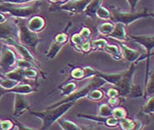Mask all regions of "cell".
Here are the masks:
<instances>
[{"instance_id": "d6a6232c", "label": "cell", "mask_w": 154, "mask_h": 130, "mask_svg": "<svg viewBox=\"0 0 154 130\" xmlns=\"http://www.w3.org/2000/svg\"><path fill=\"white\" fill-rule=\"evenodd\" d=\"M108 43L107 40L105 38L101 39H96L91 41V46H92V50H103L104 47Z\"/></svg>"}, {"instance_id": "4fadbf2b", "label": "cell", "mask_w": 154, "mask_h": 130, "mask_svg": "<svg viewBox=\"0 0 154 130\" xmlns=\"http://www.w3.org/2000/svg\"><path fill=\"white\" fill-rule=\"evenodd\" d=\"M130 38L135 42L141 45L148 55H153L154 50V34H144V35H129Z\"/></svg>"}, {"instance_id": "30bf717a", "label": "cell", "mask_w": 154, "mask_h": 130, "mask_svg": "<svg viewBox=\"0 0 154 130\" xmlns=\"http://www.w3.org/2000/svg\"><path fill=\"white\" fill-rule=\"evenodd\" d=\"M30 102L26 95L14 94V107H13V116L17 118L27 111L30 110Z\"/></svg>"}, {"instance_id": "83f0119b", "label": "cell", "mask_w": 154, "mask_h": 130, "mask_svg": "<svg viewBox=\"0 0 154 130\" xmlns=\"http://www.w3.org/2000/svg\"><path fill=\"white\" fill-rule=\"evenodd\" d=\"M114 26H115V23L113 21H107V22H105L103 24H100L97 27V30L102 36L107 37L111 33V31L113 30Z\"/></svg>"}, {"instance_id": "e575fe53", "label": "cell", "mask_w": 154, "mask_h": 130, "mask_svg": "<svg viewBox=\"0 0 154 130\" xmlns=\"http://www.w3.org/2000/svg\"><path fill=\"white\" fill-rule=\"evenodd\" d=\"M70 41L72 43V46L77 50V49H78L80 47V45L85 41V40L82 38V36L80 35V33H74L71 36L70 38Z\"/></svg>"}, {"instance_id": "ba28073f", "label": "cell", "mask_w": 154, "mask_h": 130, "mask_svg": "<svg viewBox=\"0 0 154 130\" xmlns=\"http://www.w3.org/2000/svg\"><path fill=\"white\" fill-rule=\"evenodd\" d=\"M91 0H69L67 2L53 5L50 8V12H69L71 14L84 13L86 6Z\"/></svg>"}, {"instance_id": "d4e9b609", "label": "cell", "mask_w": 154, "mask_h": 130, "mask_svg": "<svg viewBox=\"0 0 154 130\" xmlns=\"http://www.w3.org/2000/svg\"><path fill=\"white\" fill-rule=\"evenodd\" d=\"M140 112L145 115L149 116L152 118L153 114H154V96L153 95H151L146 99V103L141 107Z\"/></svg>"}, {"instance_id": "7c38bea8", "label": "cell", "mask_w": 154, "mask_h": 130, "mask_svg": "<svg viewBox=\"0 0 154 130\" xmlns=\"http://www.w3.org/2000/svg\"><path fill=\"white\" fill-rule=\"evenodd\" d=\"M119 46L121 50V54H122V58L125 59L127 62H128L129 63H138L139 62L142 61L143 59H146L148 54H144L141 55L140 52L137 50H134L132 48H129L128 46H127L125 43L119 41Z\"/></svg>"}, {"instance_id": "74e56055", "label": "cell", "mask_w": 154, "mask_h": 130, "mask_svg": "<svg viewBox=\"0 0 154 130\" xmlns=\"http://www.w3.org/2000/svg\"><path fill=\"white\" fill-rule=\"evenodd\" d=\"M77 51H80L83 53H90L92 50V46H91V41H85L80 47L77 49Z\"/></svg>"}, {"instance_id": "9c48e42d", "label": "cell", "mask_w": 154, "mask_h": 130, "mask_svg": "<svg viewBox=\"0 0 154 130\" xmlns=\"http://www.w3.org/2000/svg\"><path fill=\"white\" fill-rule=\"evenodd\" d=\"M17 54L15 50L7 44H3L1 47V56H0V69L3 73L15 68L17 62Z\"/></svg>"}, {"instance_id": "6da1fadb", "label": "cell", "mask_w": 154, "mask_h": 130, "mask_svg": "<svg viewBox=\"0 0 154 130\" xmlns=\"http://www.w3.org/2000/svg\"><path fill=\"white\" fill-rule=\"evenodd\" d=\"M74 102H68L62 104H59L52 108H47L44 111L41 112H36V111H30V115L36 116L42 121V126L41 127L42 130H48L51 127V125L57 122V120L63 117L68 111L74 106Z\"/></svg>"}, {"instance_id": "d6986e66", "label": "cell", "mask_w": 154, "mask_h": 130, "mask_svg": "<svg viewBox=\"0 0 154 130\" xmlns=\"http://www.w3.org/2000/svg\"><path fill=\"white\" fill-rule=\"evenodd\" d=\"M3 75H5L8 78L16 80L19 83H26L28 81V79L24 76L23 70L20 68H17V67L13 68L12 70H10L7 72H4Z\"/></svg>"}, {"instance_id": "7402d4cb", "label": "cell", "mask_w": 154, "mask_h": 130, "mask_svg": "<svg viewBox=\"0 0 154 130\" xmlns=\"http://www.w3.org/2000/svg\"><path fill=\"white\" fill-rule=\"evenodd\" d=\"M77 87H78V84H77L75 81H68L64 83L59 87V90L61 91V96H68L72 95V92H74L77 90Z\"/></svg>"}, {"instance_id": "e0dca14e", "label": "cell", "mask_w": 154, "mask_h": 130, "mask_svg": "<svg viewBox=\"0 0 154 130\" xmlns=\"http://www.w3.org/2000/svg\"><path fill=\"white\" fill-rule=\"evenodd\" d=\"M37 92V89L33 87L31 84L27 83H20L16 85L14 88L9 90V94H21V95H30Z\"/></svg>"}, {"instance_id": "277c9868", "label": "cell", "mask_w": 154, "mask_h": 130, "mask_svg": "<svg viewBox=\"0 0 154 130\" xmlns=\"http://www.w3.org/2000/svg\"><path fill=\"white\" fill-rule=\"evenodd\" d=\"M111 13V20L115 23H122L126 27L129 24L137 21L141 18H148V17H153L154 14L152 11L148 10L147 8H144L141 12L137 11H122L119 8H111L110 9Z\"/></svg>"}, {"instance_id": "bcb514c9", "label": "cell", "mask_w": 154, "mask_h": 130, "mask_svg": "<svg viewBox=\"0 0 154 130\" xmlns=\"http://www.w3.org/2000/svg\"><path fill=\"white\" fill-rule=\"evenodd\" d=\"M6 20H8V17H7L6 13L0 12V23H3V22H5Z\"/></svg>"}, {"instance_id": "c3c4849f", "label": "cell", "mask_w": 154, "mask_h": 130, "mask_svg": "<svg viewBox=\"0 0 154 130\" xmlns=\"http://www.w3.org/2000/svg\"><path fill=\"white\" fill-rule=\"evenodd\" d=\"M67 1H69V0H61V3H60V4L64 3V2H67Z\"/></svg>"}, {"instance_id": "ab89813d", "label": "cell", "mask_w": 154, "mask_h": 130, "mask_svg": "<svg viewBox=\"0 0 154 130\" xmlns=\"http://www.w3.org/2000/svg\"><path fill=\"white\" fill-rule=\"evenodd\" d=\"M106 126L109 127V128H113V127H116L119 125V120L117 118L113 117L112 116H108L106 117V121H105V124H104Z\"/></svg>"}, {"instance_id": "44dd1931", "label": "cell", "mask_w": 154, "mask_h": 130, "mask_svg": "<svg viewBox=\"0 0 154 130\" xmlns=\"http://www.w3.org/2000/svg\"><path fill=\"white\" fill-rule=\"evenodd\" d=\"M103 0H91L89 2V4L86 6L85 11H84V15L86 17L89 18H94L95 17V12L97 10V8L102 5Z\"/></svg>"}, {"instance_id": "2e32d148", "label": "cell", "mask_w": 154, "mask_h": 130, "mask_svg": "<svg viewBox=\"0 0 154 130\" xmlns=\"http://www.w3.org/2000/svg\"><path fill=\"white\" fill-rule=\"evenodd\" d=\"M107 38L117 40L118 41H128L129 40L128 35L127 33L126 26L122 23H115L114 29L111 33L107 36Z\"/></svg>"}, {"instance_id": "ee69618b", "label": "cell", "mask_w": 154, "mask_h": 130, "mask_svg": "<svg viewBox=\"0 0 154 130\" xmlns=\"http://www.w3.org/2000/svg\"><path fill=\"white\" fill-rule=\"evenodd\" d=\"M106 95L107 97H116V96H119V92L117 88H110L106 92Z\"/></svg>"}, {"instance_id": "4316f807", "label": "cell", "mask_w": 154, "mask_h": 130, "mask_svg": "<svg viewBox=\"0 0 154 130\" xmlns=\"http://www.w3.org/2000/svg\"><path fill=\"white\" fill-rule=\"evenodd\" d=\"M111 116L115 118H117L118 120L128 117V110L120 105H117L115 107H112V114Z\"/></svg>"}, {"instance_id": "4dcf8cb0", "label": "cell", "mask_w": 154, "mask_h": 130, "mask_svg": "<svg viewBox=\"0 0 154 130\" xmlns=\"http://www.w3.org/2000/svg\"><path fill=\"white\" fill-rule=\"evenodd\" d=\"M22 70H23L24 76L28 80H37L38 77V74H40V71H38L34 66L27 68V69H22Z\"/></svg>"}, {"instance_id": "cb8c5ba5", "label": "cell", "mask_w": 154, "mask_h": 130, "mask_svg": "<svg viewBox=\"0 0 154 130\" xmlns=\"http://www.w3.org/2000/svg\"><path fill=\"white\" fill-rule=\"evenodd\" d=\"M58 124H59L60 127L63 130H81L83 129L82 126H80L78 124L74 123L72 120L64 119V118H59L57 120Z\"/></svg>"}, {"instance_id": "ac0fdd59", "label": "cell", "mask_w": 154, "mask_h": 130, "mask_svg": "<svg viewBox=\"0 0 154 130\" xmlns=\"http://www.w3.org/2000/svg\"><path fill=\"white\" fill-rule=\"evenodd\" d=\"M119 126L122 130H136L141 128V123L136 119L125 117L119 120Z\"/></svg>"}, {"instance_id": "5b68a950", "label": "cell", "mask_w": 154, "mask_h": 130, "mask_svg": "<svg viewBox=\"0 0 154 130\" xmlns=\"http://www.w3.org/2000/svg\"><path fill=\"white\" fill-rule=\"evenodd\" d=\"M106 83V81L104 79L100 78V77H96V76L92 77V79H91L89 83L85 84V86H83L79 90H76L74 92H72V95H70L68 96H65V98L53 103L52 104H51L47 108H52V107H55V106L59 105V104H64V103H68V102H74V103H76L78 100L86 97V95L89 94L90 91H92L94 89H96V88H101Z\"/></svg>"}, {"instance_id": "484cf974", "label": "cell", "mask_w": 154, "mask_h": 130, "mask_svg": "<svg viewBox=\"0 0 154 130\" xmlns=\"http://www.w3.org/2000/svg\"><path fill=\"white\" fill-rule=\"evenodd\" d=\"M18 83H20L19 82L16 81V80H13V79H10V78H8L6 77L3 74H0V85H1L2 88L6 89V90H10L12 88H14L16 85H17Z\"/></svg>"}, {"instance_id": "7dc6e473", "label": "cell", "mask_w": 154, "mask_h": 130, "mask_svg": "<svg viewBox=\"0 0 154 130\" xmlns=\"http://www.w3.org/2000/svg\"><path fill=\"white\" fill-rule=\"evenodd\" d=\"M47 1L52 5H57V4H60L61 3V0H47Z\"/></svg>"}, {"instance_id": "8fae6325", "label": "cell", "mask_w": 154, "mask_h": 130, "mask_svg": "<svg viewBox=\"0 0 154 130\" xmlns=\"http://www.w3.org/2000/svg\"><path fill=\"white\" fill-rule=\"evenodd\" d=\"M8 40L18 41V29L14 21L8 22L6 20L3 23H0V41L4 43Z\"/></svg>"}, {"instance_id": "f35d334b", "label": "cell", "mask_w": 154, "mask_h": 130, "mask_svg": "<svg viewBox=\"0 0 154 130\" xmlns=\"http://www.w3.org/2000/svg\"><path fill=\"white\" fill-rule=\"evenodd\" d=\"M80 35L82 36V38L85 40V41H89L92 37V30L88 28V27H85L84 26L81 30H80Z\"/></svg>"}, {"instance_id": "60d3db41", "label": "cell", "mask_w": 154, "mask_h": 130, "mask_svg": "<svg viewBox=\"0 0 154 130\" xmlns=\"http://www.w3.org/2000/svg\"><path fill=\"white\" fill-rule=\"evenodd\" d=\"M34 1H42V0H1V2H8V3L18 4V5L28 4V3H31Z\"/></svg>"}, {"instance_id": "b9f144b4", "label": "cell", "mask_w": 154, "mask_h": 130, "mask_svg": "<svg viewBox=\"0 0 154 130\" xmlns=\"http://www.w3.org/2000/svg\"><path fill=\"white\" fill-rule=\"evenodd\" d=\"M120 96H116V97H108V104L111 107H115L117 105H119L120 104Z\"/></svg>"}, {"instance_id": "5bb4252c", "label": "cell", "mask_w": 154, "mask_h": 130, "mask_svg": "<svg viewBox=\"0 0 154 130\" xmlns=\"http://www.w3.org/2000/svg\"><path fill=\"white\" fill-rule=\"evenodd\" d=\"M153 55H148L147 58V64H146V75H145V87L143 90V96L147 99L148 97L153 95L154 94V87H153V71L150 70L149 64L150 60Z\"/></svg>"}, {"instance_id": "8d00e7d4", "label": "cell", "mask_w": 154, "mask_h": 130, "mask_svg": "<svg viewBox=\"0 0 154 130\" xmlns=\"http://www.w3.org/2000/svg\"><path fill=\"white\" fill-rule=\"evenodd\" d=\"M54 41H57L59 43H63V44H66L69 41V36L67 33L65 32H61V33H58L53 39Z\"/></svg>"}, {"instance_id": "f6af8a7d", "label": "cell", "mask_w": 154, "mask_h": 130, "mask_svg": "<svg viewBox=\"0 0 154 130\" xmlns=\"http://www.w3.org/2000/svg\"><path fill=\"white\" fill-rule=\"evenodd\" d=\"M7 94H9V91H8V90H6V89H4V88H2L1 85H0V100H1V98H2L5 95H7Z\"/></svg>"}, {"instance_id": "603a6c76", "label": "cell", "mask_w": 154, "mask_h": 130, "mask_svg": "<svg viewBox=\"0 0 154 130\" xmlns=\"http://www.w3.org/2000/svg\"><path fill=\"white\" fill-rule=\"evenodd\" d=\"M63 46H64V44H63V43H59V42H57V41H52V42L51 43L50 48H49V50H48V51L46 53V56L45 57L48 60L54 59L57 56V55H58V53L61 51V50L63 49Z\"/></svg>"}, {"instance_id": "3957f363", "label": "cell", "mask_w": 154, "mask_h": 130, "mask_svg": "<svg viewBox=\"0 0 154 130\" xmlns=\"http://www.w3.org/2000/svg\"><path fill=\"white\" fill-rule=\"evenodd\" d=\"M14 22L18 29V41L35 53L38 43L41 42L38 33L31 31L28 28L26 18H15Z\"/></svg>"}, {"instance_id": "1f68e13d", "label": "cell", "mask_w": 154, "mask_h": 130, "mask_svg": "<svg viewBox=\"0 0 154 130\" xmlns=\"http://www.w3.org/2000/svg\"><path fill=\"white\" fill-rule=\"evenodd\" d=\"M95 17L101 18V20H111V13L108 8L101 5L95 12Z\"/></svg>"}, {"instance_id": "836d02e7", "label": "cell", "mask_w": 154, "mask_h": 130, "mask_svg": "<svg viewBox=\"0 0 154 130\" xmlns=\"http://www.w3.org/2000/svg\"><path fill=\"white\" fill-rule=\"evenodd\" d=\"M111 114H112V107L108 104H102L99 105L97 116L107 117V116H111Z\"/></svg>"}, {"instance_id": "7a4b0ae2", "label": "cell", "mask_w": 154, "mask_h": 130, "mask_svg": "<svg viewBox=\"0 0 154 130\" xmlns=\"http://www.w3.org/2000/svg\"><path fill=\"white\" fill-rule=\"evenodd\" d=\"M42 1H34L30 4H12L8 2L0 3V12L8 13L15 18H29L40 11Z\"/></svg>"}, {"instance_id": "d590c367", "label": "cell", "mask_w": 154, "mask_h": 130, "mask_svg": "<svg viewBox=\"0 0 154 130\" xmlns=\"http://www.w3.org/2000/svg\"><path fill=\"white\" fill-rule=\"evenodd\" d=\"M0 129L1 130L15 129L14 121H12L10 119H0Z\"/></svg>"}, {"instance_id": "ffe728a7", "label": "cell", "mask_w": 154, "mask_h": 130, "mask_svg": "<svg viewBox=\"0 0 154 130\" xmlns=\"http://www.w3.org/2000/svg\"><path fill=\"white\" fill-rule=\"evenodd\" d=\"M103 50L108 54L109 56L115 60V61H121L123 58H122V54H121V50H120V48L119 45H110V44H106Z\"/></svg>"}, {"instance_id": "52a82bcc", "label": "cell", "mask_w": 154, "mask_h": 130, "mask_svg": "<svg viewBox=\"0 0 154 130\" xmlns=\"http://www.w3.org/2000/svg\"><path fill=\"white\" fill-rule=\"evenodd\" d=\"M135 71H136V63L134 62L130 63L128 68L124 71L121 79L119 80L118 84L116 85L119 92V96L125 97L129 95L133 86V78Z\"/></svg>"}, {"instance_id": "7bdbcfd3", "label": "cell", "mask_w": 154, "mask_h": 130, "mask_svg": "<svg viewBox=\"0 0 154 130\" xmlns=\"http://www.w3.org/2000/svg\"><path fill=\"white\" fill-rule=\"evenodd\" d=\"M126 1H127V3L128 4L129 11L134 12V11H136L137 5L139 4V2L140 1V0H126Z\"/></svg>"}, {"instance_id": "9a60e30c", "label": "cell", "mask_w": 154, "mask_h": 130, "mask_svg": "<svg viewBox=\"0 0 154 130\" xmlns=\"http://www.w3.org/2000/svg\"><path fill=\"white\" fill-rule=\"evenodd\" d=\"M46 25H47V21L45 18L38 14L29 17V20H27L28 28L35 33L42 32L46 28Z\"/></svg>"}, {"instance_id": "f1b7e54d", "label": "cell", "mask_w": 154, "mask_h": 130, "mask_svg": "<svg viewBox=\"0 0 154 130\" xmlns=\"http://www.w3.org/2000/svg\"><path fill=\"white\" fill-rule=\"evenodd\" d=\"M69 80H72V81L85 80V72H84L83 67H76L72 69L70 72Z\"/></svg>"}, {"instance_id": "8992f818", "label": "cell", "mask_w": 154, "mask_h": 130, "mask_svg": "<svg viewBox=\"0 0 154 130\" xmlns=\"http://www.w3.org/2000/svg\"><path fill=\"white\" fill-rule=\"evenodd\" d=\"M4 44L11 46L15 50V51L18 53V55L20 56V58L29 62L30 63H32L37 68V70L40 71V73H42V76L44 78L45 72H43L40 62L38 61V59L35 57L34 53L29 48H27L26 46L21 44L20 42H19L18 41H17V40H8L6 42H4Z\"/></svg>"}, {"instance_id": "f546056e", "label": "cell", "mask_w": 154, "mask_h": 130, "mask_svg": "<svg viewBox=\"0 0 154 130\" xmlns=\"http://www.w3.org/2000/svg\"><path fill=\"white\" fill-rule=\"evenodd\" d=\"M103 97H104V92L102 90H100V88H96V89L90 91L89 94L86 95L87 99H89L91 101H94V102L102 100Z\"/></svg>"}]
</instances>
